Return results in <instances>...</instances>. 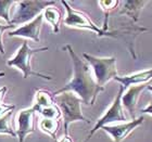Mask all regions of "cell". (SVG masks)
Returning <instances> with one entry per match:
<instances>
[{
	"label": "cell",
	"mask_w": 152,
	"mask_h": 142,
	"mask_svg": "<svg viewBox=\"0 0 152 142\" xmlns=\"http://www.w3.org/2000/svg\"><path fill=\"white\" fill-rule=\"evenodd\" d=\"M15 109L14 105H6L3 104V103H0V117L4 116L6 114H8L9 112L13 111Z\"/></svg>",
	"instance_id": "obj_23"
},
{
	"label": "cell",
	"mask_w": 152,
	"mask_h": 142,
	"mask_svg": "<svg viewBox=\"0 0 152 142\" xmlns=\"http://www.w3.org/2000/svg\"><path fill=\"white\" fill-rule=\"evenodd\" d=\"M83 57L89 65L91 66L92 75L95 77L96 82L100 87H103L108 84L111 79H114L117 75L116 70V58H98L91 54L84 53Z\"/></svg>",
	"instance_id": "obj_3"
},
{
	"label": "cell",
	"mask_w": 152,
	"mask_h": 142,
	"mask_svg": "<svg viewBox=\"0 0 152 142\" xmlns=\"http://www.w3.org/2000/svg\"><path fill=\"white\" fill-rule=\"evenodd\" d=\"M141 113H143V114H150V115H152V102L147 105L145 109H142V110H141Z\"/></svg>",
	"instance_id": "obj_24"
},
{
	"label": "cell",
	"mask_w": 152,
	"mask_h": 142,
	"mask_svg": "<svg viewBox=\"0 0 152 142\" xmlns=\"http://www.w3.org/2000/svg\"><path fill=\"white\" fill-rule=\"evenodd\" d=\"M99 6L101 7V9L104 11L105 13V21L104 24H103V32H108V20L109 15L111 11H113L115 8H116L118 4H120V1L118 0H103V1H98Z\"/></svg>",
	"instance_id": "obj_19"
},
{
	"label": "cell",
	"mask_w": 152,
	"mask_h": 142,
	"mask_svg": "<svg viewBox=\"0 0 152 142\" xmlns=\"http://www.w3.org/2000/svg\"><path fill=\"white\" fill-rule=\"evenodd\" d=\"M56 1H47V0H42V1H16L18 8L15 10V13L13 15V19L11 20V24L14 26L20 25V24H24V23H28L35 19V16H38L44 12V10L48 7L53 6Z\"/></svg>",
	"instance_id": "obj_5"
},
{
	"label": "cell",
	"mask_w": 152,
	"mask_h": 142,
	"mask_svg": "<svg viewBox=\"0 0 152 142\" xmlns=\"http://www.w3.org/2000/svg\"><path fill=\"white\" fill-rule=\"evenodd\" d=\"M152 79V68L150 70L142 71V72H137L134 74L127 76H116L114 80H116L121 84L123 87L124 91L126 90L128 87L132 86H138V85H146L147 82Z\"/></svg>",
	"instance_id": "obj_13"
},
{
	"label": "cell",
	"mask_w": 152,
	"mask_h": 142,
	"mask_svg": "<svg viewBox=\"0 0 152 142\" xmlns=\"http://www.w3.org/2000/svg\"><path fill=\"white\" fill-rule=\"evenodd\" d=\"M64 50L69 52L73 63V77L66 85L61 89L53 92L52 95H58L63 92H74L82 102L86 105L95 104L97 97L101 91L104 90L103 87L96 82L95 77L92 75L91 68L88 64H86L75 53L72 46L66 44L64 47Z\"/></svg>",
	"instance_id": "obj_1"
},
{
	"label": "cell",
	"mask_w": 152,
	"mask_h": 142,
	"mask_svg": "<svg viewBox=\"0 0 152 142\" xmlns=\"http://www.w3.org/2000/svg\"><path fill=\"white\" fill-rule=\"evenodd\" d=\"M44 22L42 14H39L31 22L26 23L25 25H22L19 28H15L12 32H9L8 35L10 37H23L32 39L35 42L40 41V29Z\"/></svg>",
	"instance_id": "obj_11"
},
{
	"label": "cell",
	"mask_w": 152,
	"mask_h": 142,
	"mask_svg": "<svg viewBox=\"0 0 152 142\" xmlns=\"http://www.w3.org/2000/svg\"><path fill=\"white\" fill-rule=\"evenodd\" d=\"M147 31H148V28H146V27L133 25V26H128V27H124V28H121V29H116V31H113V32H107L105 37H114V38L122 39L127 44L128 51L130 52L132 57L134 59H137L135 48H134L135 39H136V37L139 34H141L143 32H147Z\"/></svg>",
	"instance_id": "obj_10"
},
{
	"label": "cell",
	"mask_w": 152,
	"mask_h": 142,
	"mask_svg": "<svg viewBox=\"0 0 152 142\" xmlns=\"http://www.w3.org/2000/svg\"><path fill=\"white\" fill-rule=\"evenodd\" d=\"M39 128L42 133H47L54 141H57V133L60 128V120L50 119V118H40L39 120Z\"/></svg>",
	"instance_id": "obj_16"
},
{
	"label": "cell",
	"mask_w": 152,
	"mask_h": 142,
	"mask_svg": "<svg viewBox=\"0 0 152 142\" xmlns=\"http://www.w3.org/2000/svg\"><path fill=\"white\" fill-rule=\"evenodd\" d=\"M54 103L60 109L63 117L65 136H69V126L74 122L90 124V120L86 118L82 112V100L74 92L67 91L54 95Z\"/></svg>",
	"instance_id": "obj_2"
},
{
	"label": "cell",
	"mask_w": 152,
	"mask_h": 142,
	"mask_svg": "<svg viewBox=\"0 0 152 142\" xmlns=\"http://www.w3.org/2000/svg\"><path fill=\"white\" fill-rule=\"evenodd\" d=\"M36 111L33 107L21 110L15 118V124L18 125L15 135L16 138L19 139V142H24L27 135L32 133H35V126H34V120H35Z\"/></svg>",
	"instance_id": "obj_8"
},
{
	"label": "cell",
	"mask_w": 152,
	"mask_h": 142,
	"mask_svg": "<svg viewBox=\"0 0 152 142\" xmlns=\"http://www.w3.org/2000/svg\"><path fill=\"white\" fill-rule=\"evenodd\" d=\"M7 91H8V88H7L6 86H3L2 88H0V103H2V100L4 98V95H6Z\"/></svg>",
	"instance_id": "obj_25"
},
{
	"label": "cell",
	"mask_w": 152,
	"mask_h": 142,
	"mask_svg": "<svg viewBox=\"0 0 152 142\" xmlns=\"http://www.w3.org/2000/svg\"><path fill=\"white\" fill-rule=\"evenodd\" d=\"M61 3L64 6L66 10V16L63 20V23L69 27H73V28H79V29H88L91 32L96 33L98 37H105L107 32H103L102 28H99L95 23L92 22L91 19L83 11L73 9L72 7L66 2L62 0Z\"/></svg>",
	"instance_id": "obj_7"
},
{
	"label": "cell",
	"mask_w": 152,
	"mask_h": 142,
	"mask_svg": "<svg viewBox=\"0 0 152 142\" xmlns=\"http://www.w3.org/2000/svg\"><path fill=\"white\" fill-rule=\"evenodd\" d=\"M13 4H16V1L13 0H0V17L4 20L8 24H11V17H10V9Z\"/></svg>",
	"instance_id": "obj_21"
},
{
	"label": "cell",
	"mask_w": 152,
	"mask_h": 142,
	"mask_svg": "<svg viewBox=\"0 0 152 142\" xmlns=\"http://www.w3.org/2000/svg\"><path fill=\"white\" fill-rule=\"evenodd\" d=\"M147 89H148V90H149L150 92H152V86H151V85L147 86Z\"/></svg>",
	"instance_id": "obj_27"
},
{
	"label": "cell",
	"mask_w": 152,
	"mask_h": 142,
	"mask_svg": "<svg viewBox=\"0 0 152 142\" xmlns=\"http://www.w3.org/2000/svg\"><path fill=\"white\" fill-rule=\"evenodd\" d=\"M4 75H6V74H4V72H0V77H3Z\"/></svg>",
	"instance_id": "obj_28"
},
{
	"label": "cell",
	"mask_w": 152,
	"mask_h": 142,
	"mask_svg": "<svg viewBox=\"0 0 152 142\" xmlns=\"http://www.w3.org/2000/svg\"><path fill=\"white\" fill-rule=\"evenodd\" d=\"M143 119H145V117L141 116L122 124L107 125V126L102 127L101 129H103L105 133H109L114 142H122L132 131H134L137 127L143 123Z\"/></svg>",
	"instance_id": "obj_9"
},
{
	"label": "cell",
	"mask_w": 152,
	"mask_h": 142,
	"mask_svg": "<svg viewBox=\"0 0 152 142\" xmlns=\"http://www.w3.org/2000/svg\"><path fill=\"white\" fill-rule=\"evenodd\" d=\"M41 14L44 16V20H46L51 25L53 33L57 34L60 32V24L62 21V12L60 11V9H58L53 6L48 7L44 10V12Z\"/></svg>",
	"instance_id": "obj_15"
},
{
	"label": "cell",
	"mask_w": 152,
	"mask_h": 142,
	"mask_svg": "<svg viewBox=\"0 0 152 142\" xmlns=\"http://www.w3.org/2000/svg\"><path fill=\"white\" fill-rule=\"evenodd\" d=\"M12 112H9L6 114L4 116L0 117V133H4V135H9V136L16 138L15 131L13 129L11 125H10V120H11V116H12Z\"/></svg>",
	"instance_id": "obj_20"
},
{
	"label": "cell",
	"mask_w": 152,
	"mask_h": 142,
	"mask_svg": "<svg viewBox=\"0 0 152 142\" xmlns=\"http://www.w3.org/2000/svg\"><path fill=\"white\" fill-rule=\"evenodd\" d=\"M14 27L15 26L12 25V24H7V25H1L0 24V53L1 54H4V47H3V42H2L3 33L10 28H14Z\"/></svg>",
	"instance_id": "obj_22"
},
{
	"label": "cell",
	"mask_w": 152,
	"mask_h": 142,
	"mask_svg": "<svg viewBox=\"0 0 152 142\" xmlns=\"http://www.w3.org/2000/svg\"><path fill=\"white\" fill-rule=\"evenodd\" d=\"M57 142H74V141L72 140V138L70 137V135H69V136H65V135H64L60 140H57Z\"/></svg>",
	"instance_id": "obj_26"
},
{
	"label": "cell",
	"mask_w": 152,
	"mask_h": 142,
	"mask_svg": "<svg viewBox=\"0 0 152 142\" xmlns=\"http://www.w3.org/2000/svg\"><path fill=\"white\" fill-rule=\"evenodd\" d=\"M35 111L37 113H39L41 115L42 118H50V119H60L62 117L60 109L57 106V104L52 105V106L48 107H36L34 106Z\"/></svg>",
	"instance_id": "obj_18"
},
{
	"label": "cell",
	"mask_w": 152,
	"mask_h": 142,
	"mask_svg": "<svg viewBox=\"0 0 152 142\" xmlns=\"http://www.w3.org/2000/svg\"><path fill=\"white\" fill-rule=\"evenodd\" d=\"M148 85H138V86H132L129 87V89L127 90L125 93H123L122 95V99H121V102H122V106L123 109L129 113L130 117L135 119V112H136V106H137V102H138V99H139L141 92L147 88Z\"/></svg>",
	"instance_id": "obj_12"
},
{
	"label": "cell",
	"mask_w": 152,
	"mask_h": 142,
	"mask_svg": "<svg viewBox=\"0 0 152 142\" xmlns=\"http://www.w3.org/2000/svg\"><path fill=\"white\" fill-rule=\"evenodd\" d=\"M148 3L149 1H145V0H126L123 2L124 6L120 11V14L127 15L134 22H138L141 10Z\"/></svg>",
	"instance_id": "obj_14"
},
{
	"label": "cell",
	"mask_w": 152,
	"mask_h": 142,
	"mask_svg": "<svg viewBox=\"0 0 152 142\" xmlns=\"http://www.w3.org/2000/svg\"><path fill=\"white\" fill-rule=\"evenodd\" d=\"M124 93V89L122 86H120V90H118V93L116 95L115 99H114L113 103L111 104V106L109 107L108 110L105 111V113L102 115L100 118L98 119L97 124L95 125V127L90 130L87 139L85 140V142H88L89 140L91 139V137L95 135V133L97 130L101 129L103 126H107V125H113L114 123H120V122H127L128 120V117L125 115V112H124V109L122 106V102H121V99H122V95Z\"/></svg>",
	"instance_id": "obj_6"
},
{
	"label": "cell",
	"mask_w": 152,
	"mask_h": 142,
	"mask_svg": "<svg viewBox=\"0 0 152 142\" xmlns=\"http://www.w3.org/2000/svg\"><path fill=\"white\" fill-rule=\"evenodd\" d=\"M54 95L47 90H38L35 95V104L36 107H48L54 105Z\"/></svg>",
	"instance_id": "obj_17"
},
{
	"label": "cell",
	"mask_w": 152,
	"mask_h": 142,
	"mask_svg": "<svg viewBox=\"0 0 152 142\" xmlns=\"http://www.w3.org/2000/svg\"><path fill=\"white\" fill-rule=\"evenodd\" d=\"M48 49H49L48 47L32 49V48H29L28 42L25 40L22 44V46L20 47V49L18 50L15 55L13 58H11V59L7 62V65L11 67H16L18 70H20L23 73V77H24V78H27L28 76L33 75V76L40 77V78L47 79V80H51L52 77L46 76V75H44V74H40V73H38V72H35V71L32 68L33 55L35 53H37V52L46 51V50H48Z\"/></svg>",
	"instance_id": "obj_4"
}]
</instances>
